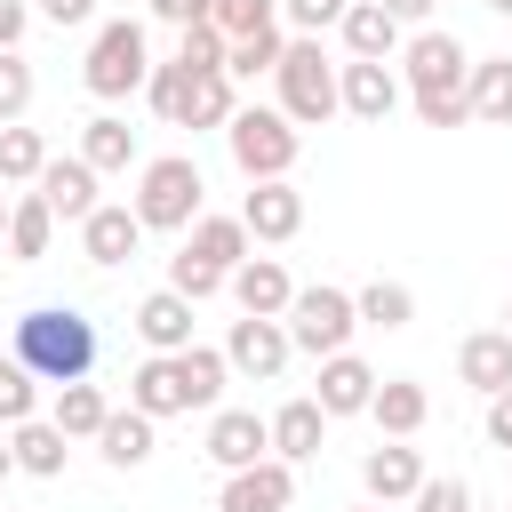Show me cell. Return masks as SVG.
Returning a JSON list of instances; mask_svg holds the SVG:
<instances>
[{
    "label": "cell",
    "mask_w": 512,
    "mask_h": 512,
    "mask_svg": "<svg viewBox=\"0 0 512 512\" xmlns=\"http://www.w3.org/2000/svg\"><path fill=\"white\" fill-rule=\"evenodd\" d=\"M16 360L40 384H88V368H96V320L72 312V304H40V312L16 320Z\"/></svg>",
    "instance_id": "obj_1"
},
{
    "label": "cell",
    "mask_w": 512,
    "mask_h": 512,
    "mask_svg": "<svg viewBox=\"0 0 512 512\" xmlns=\"http://www.w3.org/2000/svg\"><path fill=\"white\" fill-rule=\"evenodd\" d=\"M336 72H344V64H328L320 40H288L280 64H272V80H280V120H288V128L336 120V112H344V104H336Z\"/></svg>",
    "instance_id": "obj_2"
},
{
    "label": "cell",
    "mask_w": 512,
    "mask_h": 512,
    "mask_svg": "<svg viewBox=\"0 0 512 512\" xmlns=\"http://www.w3.org/2000/svg\"><path fill=\"white\" fill-rule=\"evenodd\" d=\"M224 144H232V168H240L248 184H280V176L296 168V152H304V128H288L272 104H240V112L224 120Z\"/></svg>",
    "instance_id": "obj_3"
},
{
    "label": "cell",
    "mask_w": 512,
    "mask_h": 512,
    "mask_svg": "<svg viewBox=\"0 0 512 512\" xmlns=\"http://www.w3.org/2000/svg\"><path fill=\"white\" fill-rule=\"evenodd\" d=\"M200 160H184V152H168V160H144V176H136V224L144 232H192V216H200Z\"/></svg>",
    "instance_id": "obj_4"
},
{
    "label": "cell",
    "mask_w": 512,
    "mask_h": 512,
    "mask_svg": "<svg viewBox=\"0 0 512 512\" xmlns=\"http://www.w3.org/2000/svg\"><path fill=\"white\" fill-rule=\"evenodd\" d=\"M80 80H88V96H104V104H112V96H128V88H144V80H152V40H144V24H136V16L96 24Z\"/></svg>",
    "instance_id": "obj_5"
},
{
    "label": "cell",
    "mask_w": 512,
    "mask_h": 512,
    "mask_svg": "<svg viewBox=\"0 0 512 512\" xmlns=\"http://www.w3.org/2000/svg\"><path fill=\"white\" fill-rule=\"evenodd\" d=\"M280 328H288V352L336 360V352H352L360 312H352V296H344V288H296V304L280 312Z\"/></svg>",
    "instance_id": "obj_6"
},
{
    "label": "cell",
    "mask_w": 512,
    "mask_h": 512,
    "mask_svg": "<svg viewBox=\"0 0 512 512\" xmlns=\"http://www.w3.org/2000/svg\"><path fill=\"white\" fill-rule=\"evenodd\" d=\"M400 64H408V96L416 104L424 96H464V80H472V56H464L456 32H416Z\"/></svg>",
    "instance_id": "obj_7"
},
{
    "label": "cell",
    "mask_w": 512,
    "mask_h": 512,
    "mask_svg": "<svg viewBox=\"0 0 512 512\" xmlns=\"http://www.w3.org/2000/svg\"><path fill=\"white\" fill-rule=\"evenodd\" d=\"M224 368L232 376H248V384H272L280 368H288V328L280 320H232V336H224Z\"/></svg>",
    "instance_id": "obj_8"
},
{
    "label": "cell",
    "mask_w": 512,
    "mask_h": 512,
    "mask_svg": "<svg viewBox=\"0 0 512 512\" xmlns=\"http://www.w3.org/2000/svg\"><path fill=\"white\" fill-rule=\"evenodd\" d=\"M272 456V424L256 416V408H216L208 416V464L216 472H248V464H264Z\"/></svg>",
    "instance_id": "obj_9"
},
{
    "label": "cell",
    "mask_w": 512,
    "mask_h": 512,
    "mask_svg": "<svg viewBox=\"0 0 512 512\" xmlns=\"http://www.w3.org/2000/svg\"><path fill=\"white\" fill-rule=\"evenodd\" d=\"M288 504H296V464H280V456L224 472V496H216V512H288Z\"/></svg>",
    "instance_id": "obj_10"
},
{
    "label": "cell",
    "mask_w": 512,
    "mask_h": 512,
    "mask_svg": "<svg viewBox=\"0 0 512 512\" xmlns=\"http://www.w3.org/2000/svg\"><path fill=\"white\" fill-rule=\"evenodd\" d=\"M240 224H248V240H264V248H280V240H296L304 232V192L280 176V184H248V200H240Z\"/></svg>",
    "instance_id": "obj_11"
},
{
    "label": "cell",
    "mask_w": 512,
    "mask_h": 512,
    "mask_svg": "<svg viewBox=\"0 0 512 512\" xmlns=\"http://www.w3.org/2000/svg\"><path fill=\"white\" fill-rule=\"evenodd\" d=\"M248 248H256V240H248V224H240V216H208V208H200V216H192V232H184V256H192V264H208L216 280H232V272L248 264Z\"/></svg>",
    "instance_id": "obj_12"
},
{
    "label": "cell",
    "mask_w": 512,
    "mask_h": 512,
    "mask_svg": "<svg viewBox=\"0 0 512 512\" xmlns=\"http://www.w3.org/2000/svg\"><path fill=\"white\" fill-rule=\"evenodd\" d=\"M224 288H232V304H240L248 320H280V312L296 304V280H288V264H280V256H248Z\"/></svg>",
    "instance_id": "obj_13"
},
{
    "label": "cell",
    "mask_w": 512,
    "mask_h": 512,
    "mask_svg": "<svg viewBox=\"0 0 512 512\" xmlns=\"http://www.w3.org/2000/svg\"><path fill=\"white\" fill-rule=\"evenodd\" d=\"M376 384H384V376H376L360 352H336V360H320V392H312V400H320V416L336 424V416H368Z\"/></svg>",
    "instance_id": "obj_14"
},
{
    "label": "cell",
    "mask_w": 512,
    "mask_h": 512,
    "mask_svg": "<svg viewBox=\"0 0 512 512\" xmlns=\"http://www.w3.org/2000/svg\"><path fill=\"white\" fill-rule=\"evenodd\" d=\"M360 488H368L376 504H408V496L424 488V456H416L408 440H384V448L360 456Z\"/></svg>",
    "instance_id": "obj_15"
},
{
    "label": "cell",
    "mask_w": 512,
    "mask_h": 512,
    "mask_svg": "<svg viewBox=\"0 0 512 512\" xmlns=\"http://www.w3.org/2000/svg\"><path fill=\"white\" fill-rule=\"evenodd\" d=\"M456 376H464L480 400L512 392V336H504V328H472V336L456 344Z\"/></svg>",
    "instance_id": "obj_16"
},
{
    "label": "cell",
    "mask_w": 512,
    "mask_h": 512,
    "mask_svg": "<svg viewBox=\"0 0 512 512\" xmlns=\"http://www.w3.org/2000/svg\"><path fill=\"white\" fill-rule=\"evenodd\" d=\"M32 192H40L64 224H88V216H96V168H88L80 152H72V160H56V152H48V168H40V184H32Z\"/></svg>",
    "instance_id": "obj_17"
},
{
    "label": "cell",
    "mask_w": 512,
    "mask_h": 512,
    "mask_svg": "<svg viewBox=\"0 0 512 512\" xmlns=\"http://www.w3.org/2000/svg\"><path fill=\"white\" fill-rule=\"evenodd\" d=\"M80 248H88V264H128V256L144 248L136 208H128V200H96V216L80 224Z\"/></svg>",
    "instance_id": "obj_18"
},
{
    "label": "cell",
    "mask_w": 512,
    "mask_h": 512,
    "mask_svg": "<svg viewBox=\"0 0 512 512\" xmlns=\"http://www.w3.org/2000/svg\"><path fill=\"white\" fill-rule=\"evenodd\" d=\"M336 104L352 112V120H392V104H400V80H392V64H344L336 72Z\"/></svg>",
    "instance_id": "obj_19"
},
{
    "label": "cell",
    "mask_w": 512,
    "mask_h": 512,
    "mask_svg": "<svg viewBox=\"0 0 512 512\" xmlns=\"http://www.w3.org/2000/svg\"><path fill=\"white\" fill-rule=\"evenodd\" d=\"M264 424H272V456H280V464H312V456H320V440H328V416H320V400H312V392H304V400H288V408H272Z\"/></svg>",
    "instance_id": "obj_20"
},
{
    "label": "cell",
    "mask_w": 512,
    "mask_h": 512,
    "mask_svg": "<svg viewBox=\"0 0 512 512\" xmlns=\"http://www.w3.org/2000/svg\"><path fill=\"white\" fill-rule=\"evenodd\" d=\"M128 320H136L144 352H184V344H192V304H184L176 288H152V296H144Z\"/></svg>",
    "instance_id": "obj_21"
},
{
    "label": "cell",
    "mask_w": 512,
    "mask_h": 512,
    "mask_svg": "<svg viewBox=\"0 0 512 512\" xmlns=\"http://www.w3.org/2000/svg\"><path fill=\"white\" fill-rule=\"evenodd\" d=\"M368 416L384 424V440H416V432H424V416H432V392H424L416 376H384V384H376V400H368Z\"/></svg>",
    "instance_id": "obj_22"
},
{
    "label": "cell",
    "mask_w": 512,
    "mask_h": 512,
    "mask_svg": "<svg viewBox=\"0 0 512 512\" xmlns=\"http://www.w3.org/2000/svg\"><path fill=\"white\" fill-rule=\"evenodd\" d=\"M176 72H184V64H176ZM232 112H240V96H232L224 72H200V80L184 72V96H176V120H168V128H224Z\"/></svg>",
    "instance_id": "obj_23"
},
{
    "label": "cell",
    "mask_w": 512,
    "mask_h": 512,
    "mask_svg": "<svg viewBox=\"0 0 512 512\" xmlns=\"http://www.w3.org/2000/svg\"><path fill=\"white\" fill-rule=\"evenodd\" d=\"M48 240H56V208H48L40 192H16V200H8V232H0V248H8L16 264H40Z\"/></svg>",
    "instance_id": "obj_24"
},
{
    "label": "cell",
    "mask_w": 512,
    "mask_h": 512,
    "mask_svg": "<svg viewBox=\"0 0 512 512\" xmlns=\"http://www.w3.org/2000/svg\"><path fill=\"white\" fill-rule=\"evenodd\" d=\"M128 408L136 416H184V384H176V352H152V360H136V376H128Z\"/></svg>",
    "instance_id": "obj_25"
},
{
    "label": "cell",
    "mask_w": 512,
    "mask_h": 512,
    "mask_svg": "<svg viewBox=\"0 0 512 512\" xmlns=\"http://www.w3.org/2000/svg\"><path fill=\"white\" fill-rule=\"evenodd\" d=\"M336 32H344V48H352V64H384V56L400 48V24L384 16V0H352Z\"/></svg>",
    "instance_id": "obj_26"
},
{
    "label": "cell",
    "mask_w": 512,
    "mask_h": 512,
    "mask_svg": "<svg viewBox=\"0 0 512 512\" xmlns=\"http://www.w3.org/2000/svg\"><path fill=\"white\" fill-rule=\"evenodd\" d=\"M80 160H88L96 176H120V168L136 160V128H128L120 112H96V120L80 128Z\"/></svg>",
    "instance_id": "obj_27"
},
{
    "label": "cell",
    "mask_w": 512,
    "mask_h": 512,
    "mask_svg": "<svg viewBox=\"0 0 512 512\" xmlns=\"http://www.w3.org/2000/svg\"><path fill=\"white\" fill-rule=\"evenodd\" d=\"M464 104H472V120L512 128V56H480L472 80H464Z\"/></svg>",
    "instance_id": "obj_28"
},
{
    "label": "cell",
    "mask_w": 512,
    "mask_h": 512,
    "mask_svg": "<svg viewBox=\"0 0 512 512\" xmlns=\"http://www.w3.org/2000/svg\"><path fill=\"white\" fill-rule=\"evenodd\" d=\"M224 376H232V368H224V352H216V344H184V352H176V384H184V416H192V408H216V392H224Z\"/></svg>",
    "instance_id": "obj_29"
},
{
    "label": "cell",
    "mask_w": 512,
    "mask_h": 512,
    "mask_svg": "<svg viewBox=\"0 0 512 512\" xmlns=\"http://www.w3.org/2000/svg\"><path fill=\"white\" fill-rule=\"evenodd\" d=\"M96 448H104V464H112V472H136V464L152 456V416L112 408V416H104V432H96Z\"/></svg>",
    "instance_id": "obj_30"
},
{
    "label": "cell",
    "mask_w": 512,
    "mask_h": 512,
    "mask_svg": "<svg viewBox=\"0 0 512 512\" xmlns=\"http://www.w3.org/2000/svg\"><path fill=\"white\" fill-rule=\"evenodd\" d=\"M8 448H16V472H32V480H56V472H64V432H56L48 416H24V424L8 432Z\"/></svg>",
    "instance_id": "obj_31"
},
{
    "label": "cell",
    "mask_w": 512,
    "mask_h": 512,
    "mask_svg": "<svg viewBox=\"0 0 512 512\" xmlns=\"http://www.w3.org/2000/svg\"><path fill=\"white\" fill-rule=\"evenodd\" d=\"M104 416H112V400H104L96 384H56V416H48V424H56L64 440H96Z\"/></svg>",
    "instance_id": "obj_32"
},
{
    "label": "cell",
    "mask_w": 512,
    "mask_h": 512,
    "mask_svg": "<svg viewBox=\"0 0 512 512\" xmlns=\"http://www.w3.org/2000/svg\"><path fill=\"white\" fill-rule=\"evenodd\" d=\"M352 312H360V328H408L416 320V288L408 280H368L352 296Z\"/></svg>",
    "instance_id": "obj_33"
},
{
    "label": "cell",
    "mask_w": 512,
    "mask_h": 512,
    "mask_svg": "<svg viewBox=\"0 0 512 512\" xmlns=\"http://www.w3.org/2000/svg\"><path fill=\"white\" fill-rule=\"evenodd\" d=\"M40 168H48V136L40 128H0V184H40Z\"/></svg>",
    "instance_id": "obj_34"
},
{
    "label": "cell",
    "mask_w": 512,
    "mask_h": 512,
    "mask_svg": "<svg viewBox=\"0 0 512 512\" xmlns=\"http://www.w3.org/2000/svg\"><path fill=\"white\" fill-rule=\"evenodd\" d=\"M280 48H288L280 24H264V32H248V40H224V80H256V72H272Z\"/></svg>",
    "instance_id": "obj_35"
},
{
    "label": "cell",
    "mask_w": 512,
    "mask_h": 512,
    "mask_svg": "<svg viewBox=\"0 0 512 512\" xmlns=\"http://www.w3.org/2000/svg\"><path fill=\"white\" fill-rule=\"evenodd\" d=\"M208 24H216L224 40H248V32L280 24V0H208Z\"/></svg>",
    "instance_id": "obj_36"
},
{
    "label": "cell",
    "mask_w": 512,
    "mask_h": 512,
    "mask_svg": "<svg viewBox=\"0 0 512 512\" xmlns=\"http://www.w3.org/2000/svg\"><path fill=\"white\" fill-rule=\"evenodd\" d=\"M32 408H40V376H32V368H24L16 352H8V360H0V424L16 432V424H24Z\"/></svg>",
    "instance_id": "obj_37"
},
{
    "label": "cell",
    "mask_w": 512,
    "mask_h": 512,
    "mask_svg": "<svg viewBox=\"0 0 512 512\" xmlns=\"http://www.w3.org/2000/svg\"><path fill=\"white\" fill-rule=\"evenodd\" d=\"M168 64H184L192 80H200V72H224V32H216V24H192V32H176V56H168Z\"/></svg>",
    "instance_id": "obj_38"
},
{
    "label": "cell",
    "mask_w": 512,
    "mask_h": 512,
    "mask_svg": "<svg viewBox=\"0 0 512 512\" xmlns=\"http://www.w3.org/2000/svg\"><path fill=\"white\" fill-rule=\"evenodd\" d=\"M32 112V64L24 56H0V128H16Z\"/></svg>",
    "instance_id": "obj_39"
},
{
    "label": "cell",
    "mask_w": 512,
    "mask_h": 512,
    "mask_svg": "<svg viewBox=\"0 0 512 512\" xmlns=\"http://www.w3.org/2000/svg\"><path fill=\"white\" fill-rule=\"evenodd\" d=\"M344 8L352 0H280V16L296 24V40H320L328 24H344Z\"/></svg>",
    "instance_id": "obj_40"
},
{
    "label": "cell",
    "mask_w": 512,
    "mask_h": 512,
    "mask_svg": "<svg viewBox=\"0 0 512 512\" xmlns=\"http://www.w3.org/2000/svg\"><path fill=\"white\" fill-rule=\"evenodd\" d=\"M408 504H416V512H472V488H464L456 472H448V480H432V472H424V488H416Z\"/></svg>",
    "instance_id": "obj_41"
},
{
    "label": "cell",
    "mask_w": 512,
    "mask_h": 512,
    "mask_svg": "<svg viewBox=\"0 0 512 512\" xmlns=\"http://www.w3.org/2000/svg\"><path fill=\"white\" fill-rule=\"evenodd\" d=\"M152 16L176 24V32H192V24H208V0H152Z\"/></svg>",
    "instance_id": "obj_42"
},
{
    "label": "cell",
    "mask_w": 512,
    "mask_h": 512,
    "mask_svg": "<svg viewBox=\"0 0 512 512\" xmlns=\"http://www.w3.org/2000/svg\"><path fill=\"white\" fill-rule=\"evenodd\" d=\"M488 448H504V456H512V392H496V400H488Z\"/></svg>",
    "instance_id": "obj_43"
},
{
    "label": "cell",
    "mask_w": 512,
    "mask_h": 512,
    "mask_svg": "<svg viewBox=\"0 0 512 512\" xmlns=\"http://www.w3.org/2000/svg\"><path fill=\"white\" fill-rule=\"evenodd\" d=\"M40 16L64 32V24H88V16H96V0H40Z\"/></svg>",
    "instance_id": "obj_44"
},
{
    "label": "cell",
    "mask_w": 512,
    "mask_h": 512,
    "mask_svg": "<svg viewBox=\"0 0 512 512\" xmlns=\"http://www.w3.org/2000/svg\"><path fill=\"white\" fill-rule=\"evenodd\" d=\"M24 40V0H0V56H16Z\"/></svg>",
    "instance_id": "obj_45"
},
{
    "label": "cell",
    "mask_w": 512,
    "mask_h": 512,
    "mask_svg": "<svg viewBox=\"0 0 512 512\" xmlns=\"http://www.w3.org/2000/svg\"><path fill=\"white\" fill-rule=\"evenodd\" d=\"M432 8H440V0H384V16H392V24H424Z\"/></svg>",
    "instance_id": "obj_46"
},
{
    "label": "cell",
    "mask_w": 512,
    "mask_h": 512,
    "mask_svg": "<svg viewBox=\"0 0 512 512\" xmlns=\"http://www.w3.org/2000/svg\"><path fill=\"white\" fill-rule=\"evenodd\" d=\"M8 472H16V448H8V432H0V480H8Z\"/></svg>",
    "instance_id": "obj_47"
},
{
    "label": "cell",
    "mask_w": 512,
    "mask_h": 512,
    "mask_svg": "<svg viewBox=\"0 0 512 512\" xmlns=\"http://www.w3.org/2000/svg\"><path fill=\"white\" fill-rule=\"evenodd\" d=\"M488 8H496V16H512V0H488Z\"/></svg>",
    "instance_id": "obj_48"
},
{
    "label": "cell",
    "mask_w": 512,
    "mask_h": 512,
    "mask_svg": "<svg viewBox=\"0 0 512 512\" xmlns=\"http://www.w3.org/2000/svg\"><path fill=\"white\" fill-rule=\"evenodd\" d=\"M0 232H8V192H0Z\"/></svg>",
    "instance_id": "obj_49"
},
{
    "label": "cell",
    "mask_w": 512,
    "mask_h": 512,
    "mask_svg": "<svg viewBox=\"0 0 512 512\" xmlns=\"http://www.w3.org/2000/svg\"><path fill=\"white\" fill-rule=\"evenodd\" d=\"M504 336H512V312H504Z\"/></svg>",
    "instance_id": "obj_50"
},
{
    "label": "cell",
    "mask_w": 512,
    "mask_h": 512,
    "mask_svg": "<svg viewBox=\"0 0 512 512\" xmlns=\"http://www.w3.org/2000/svg\"><path fill=\"white\" fill-rule=\"evenodd\" d=\"M360 512H376V504H360Z\"/></svg>",
    "instance_id": "obj_51"
}]
</instances>
